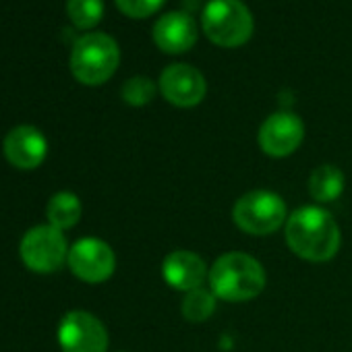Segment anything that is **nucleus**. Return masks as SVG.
Wrapping results in <instances>:
<instances>
[{
	"label": "nucleus",
	"instance_id": "nucleus-1",
	"mask_svg": "<svg viewBox=\"0 0 352 352\" xmlns=\"http://www.w3.org/2000/svg\"><path fill=\"white\" fill-rule=\"evenodd\" d=\"M286 243L307 261H329L340 249V228L327 210L307 206L286 220Z\"/></svg>",
	"mask_w": 352,
	"mask_h": 352
},
{
	"label": "nucleus",
	"instance_id": "nucleus-11",
	"mask_svg": "<svg viewBox=\"0 0 352 352\" xmlns=\"http://www.w3.org/2000/svg\"><path fill=\"white\" fill-rule=\"evenodd\" d=\"M151 36H153L155 46L162 52L183 54L195 46V42L199 38V28L189 13L170 11L155 21Z\"/></svg>",
	"mask_w": 352,
	"mask_h": 352
},
{
	"label": "nucleus",
	"instance_id": "nucleus-15",
	"mask_svg": "<svg viewBox=\"0 0 352 352\" xmlns=\"http://www.w3.org/2000/svg\"><path fill=\"white\" fill-rule=\"evenodd\" d=\"M46 216H48L50 226H54L58 230H69L81 218V201L77 195H73L69 191H60L48 201Z\"/></svg>",
	"mask_w": 352,
	"mask_h": 352
},
{
	"label": "nucleus",
	"instance_id": "nucleus-19",
	"mask_svg": "<svg viewBox=\"0 0 352 352\" xmlns=\"http://www.w3.org/2000/svg\"><path fill=\"white\" fill-rule=\"evenodd\" d=\"M164 0H116V7L122 15L131 19H145L160 11Z\"/></svg>",
	"mask_w": 352,
	"mask_h": 352
},
{
	"label": "nucleus",
	"instance_id": "nucleus-14",
	"mask_svg": "<svg viewBox=\"0 0 352 352\" xmlns=\"http://www.w3.org/2000/svg\"><path fill=\"white\" fill-rule=\"evenodd\" d=\"M344 191V174L340 168L331 164H323L311 172L309 179V193L317 204L336 201Z\"/></svg>",
	"mask_w": 352,
	"mask_h": 352
},
{
	"label": "nucleus",
	"instance_id": "nucleus-10",
	"mask_svg": "<svg viewBox=\"0 0 352 352\" xmlns=\"http://www.w3.org/2000/svg\"><path fill=\"white\" fill-rule=\"evenodd\" d=\"M302 139L305 124L292 112H276L267 116L259 129V147L272 157H286L294 153Z\"/></svg>",
	"mask_w": 352,
	"mask_h": 352
},
{
	"label": "nucleus",
	"instance_id": "nucleus-6",
	"mask_svg": "<svg viewBox=\"0 0 352 352\" xmlns=\"http://www.w3.org/2000/svg\"><path fill=\"white\" fill-rule=\"evenodd\" d=\"M23 263L38 274H52L69 259V247L63 230L46 224L25 232L19 247Z\"/></svg>",
	"mask_w": 352,
	"mask_h": 352
},
{
	"label": "nucleus",
	"instance_id": "nucleus-18",
	"mask_svg": "<svg viewBox=\"0 0 352 352\" xmlns=\"http://www.w3.org/2000/svg\"><path fill=\"white\" fill-rule=\"evenodd\" d=\"M153 98H155V83L149 77L137 75V77L126 79L122 85V100L129 106L141 108V106H147Z\"/></svg>",
	"mask_w": 352,
	"mask_h": 352
},
{
	"label": "nucleus",
	"instance_id": "nucleus-17",
	"mask_svg": "<svg viewBox=\"0 0 352 352\" xmlns=\"http://www.w3.org/2000/svg\"><path fill=\"white\" fill-rule=\"evenodd\" d=\"M69 19L79 30H91L102 21L104 0H69L67 3Z\"/></svg>",
	"mask_w": 352,
	"mask_h": 352
},
{
	"label": "nucleus",
	"instance_id": "nucleus-2",
	"mask_svg": "<svg viewBox=\"0 0 352 352\" xmlns=\"http://www.w3.org/2000/svg\"><path fill=\"white\" fill-rule=\"evenodd\" d=\"M212 292L228 302H245L259 296L265 288L263 265L247 253H224L210 267Z\"/></svg>",
	"mask_w": 352,
	"mask_h": 352
},
{
	"label": "nucleus",
	"instance_id": "nucleus-5",
	"mask_svg": "<svg viewBox=\"0 0 352 352\" xmlns=\"http://www.w3.org/2000/svg\"><path fill=\"white\" fill-rule=\"evenodd\" d=\"M232 220L243 232L253 236H265L274 234L284 226V222L288 220V210L280 195L259 189L243 195L234 204Z\"/></svg>",
	"mask_w": 352,
	"mask_h": 352
},
{
	"label": "nucleus",
	"instance_id": "nucleus-12",
	"mask_svg": "<svg viewBox=\"0 0 352 352\" xmlns=\"http://www.w3.org/2000/svg\"><path fill=\"white\" fill-rule=\"evenodd\" d=\"M5 157L19 170H34L38 168L48 153V141L32 124H21L9 131L3 143Z\"/></svg>",
	"mask_w": 352,
	"mask_h": 352
},
{
	"label": "nucleus",
	"instance_id": "nucleus-4",
	"mask_svg": "<svg viewBox=\"0 0 352 352\" xmlns=\"http://www.w3.org/2000/svg\"><path fill=\"white\" fill-rule=\"evenodd\" d=\"M201 30L220 48H241L251 40L255 21L241 0H210L204 9Z\"/></svg>",
	"mask_w": 352,
	"mask_h": 352
},
{
	"label": "nucleus",
	"instance_id": "nucleus-3",
	"mask_svg": "<svg viewBox=\"0 0 352 352\" xmlns=\"http://www.w3.org/2000/svg\"><path fill=\"white\" fill-rule=\"evenodd\" d=\"M120 65V50L114 38L108 34L81 36L71 52V73L83 85L106 83Z\"/></svg>",
	"mask_w": 352,
	"mask_h": 352
},
{
	"label": "nucleus",
	"instance_id": "nucleus-8",
	"mask_svg": "<svg viewBox=\"0 0 352 352\" xmlns=\"http://www.w3.org/2000/svg\"><path fill=\"white\" fill-rule=\"evenodd\" d=\"M69 267L71 272L87 282V284H100L106 282L116 267L114 251L108 243L100 239H81L69 249Z\"/></svg>",
	"mask_w": 352,
	"mask_h": 352
},
{
	"label": "nucleus",
	"instance_id": "nucleus-7",
	"mask_svg": "<svg viewBox=\"0 0 352 352\" xmlns=\"http://www.w3.org/2000/svg\"><path fill=\"white\" fill-rule=\"evenodd\" d=\"M63 352H106L108 331L104 323L87 311H71L58 325Z\"/></svg>",
	"mask_w": 352,
	"mask_h": 352
},
{
	"label": "nucleus",
	"instance_id": "nucleus-16",
	"mask_svg": "<svg viewBox=\"0 0 352 352\" xmlns=\"http://www.w3.org/2000/svg\"><path fill=\"white\" fill-rule=\"evenodd\" d=\"M216 298L218 296L212 290H206L204 286L195 288V290L187 292V296L181 305V311H183L185 319H189L193 323L208 321L216 309Z\"/></svg>",
	"mask_w": 352,
	"mask_h": 352
},
{
	"label": "nucleus",
	"instance_id": "nucleus-9",
	"mask_svg": "<svg viewBox=\"0 0 352 352\" xmlns=\"http://www.w3.org/2000/svg\"><path fill=\"white\" fill-rule=\"evenodd\" d=\"M206 91V77L191 65L176 63L166 67L160 75V94L176 108H193L201 104Z\"/></svg>",
	"mask_w": 352,
	"mask_h": 352
},
{
	"label": "nucleus",
	"instance_id": "nucleus-13",
	"mask_svg": "<svg viewBox=\"0 0 352 352\" xmlns=\"http://www.w3.org/2000/svg\"><path fill=\"white\" fill-rule=\"evenodd\" d=\"M162 276L166 284L172 286L174 290L191 292L204 286L206 278H210V272L206 261L197 253L179 249L166 255L162 263Z\"/></svg>",
	"mask_w": 352,
	"mask_h": 352
}]
</instances>
